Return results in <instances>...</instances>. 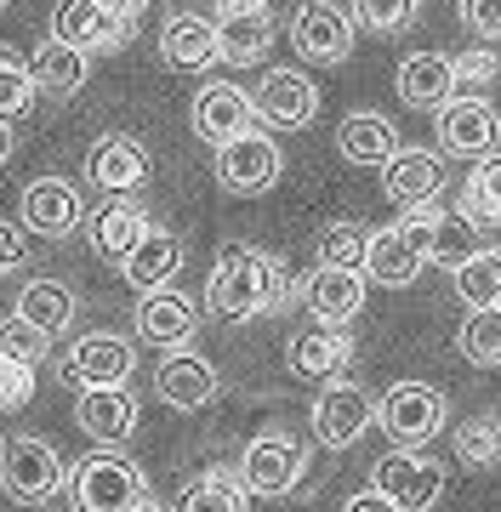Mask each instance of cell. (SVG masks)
<instances>
[{
    "label": "cell",
    "mask_w": 501,
    "mask_h": 512,
    "mask_svg": "<svg viewBox=\"0 0 501 512\" xmlns=\"http://www.w3.org/2000/svg\"><path fill=\"white\" fill-rule=\"evenodd\" d=\"M297 291H302V285H291V274H285V262H279V256L257 251V245H223L217 262H211L205 308L217 313V319L245 325V319H257V313L291 308V296H297Z\"/></svg>",
    "instance_id": "cell-1"
},
{
    "label": "cell",
    "mask_w": 501,
    "mask_h": 512,
    "mask_svg": "<svg viewBox=\"0 0 501 512\" xmlns=\"http://www.w3.org/2000/svg\"><path fill=\"white\" fill-rule=\"evenodd\" d=\"M69 495H75L80 512H137L149 501V478L120 450H92L86 461H75Z\"/></svg>",
    "instance_id": "cell-2"
},
{
    "label": "cell",
    "mask_w": 501,
    "mask_h": 512,
    "mask_svg": "<svg viewBox=\"0 0 501 512\" xmlns=\"http://www.w3.org/2000/svg\"><path fill=\"white\" fill-rule=\"evenodd\" d=\"M445 416H450V399L427 382H393L388 393L376 399V427H382L399 450H422V444L445 427Z\"/></svg>",
    "instance_id": "cell-3"
},
{
    "label": "cell",
    "mask_w": 501,
    "mask_h": 512,
    "mask_svg": "<svg viewBox=\"0 0 501 512\" xmlns=\"http://www.w3.org/2000/svg\"><path fill=\"white\" fill-rule=\"evenodd\" d=\"M0 490L12 495L18 507H40V501H52L63 490V461L46 439L35 433H12V439L0 444Z\"/></svg>",
    "instance_id": "cell-4"
},
{
    "label": "cell",
    "mask_w": 501,
    "mask_h": 512,
    "mask_svg": "<svg viewBox=\"0 0 501 512\" xmlns=\"http://www.w3.org/2000/svg\"><path fill=\"white\" fill-rule=\"evenodd\" d=\"M137 12L143 6H109V0H69L52 12V40L75 46V52H103V46H126L137 35Z\"/></svg>",
    "instance_id": "cell-5"
},
{
    "label": "cell",
    "mask_w": 501,
    "mask_h": 512,
    "mask_svg": "<svg viewBox=\"0 0 501 512\" xmlns=\"http://www.w3.org/2000/svg\"><path fill=\"white\" fill-rule=\"evenodd\" d=\"M371 490L382 501H393V512H433L439 495H445V467L422 450H393L371 467Z\"/></svg>",
    "instance_id": "cell-6"
},
{
    "label": "cell",
    "mask_w": 501,
    "mask_h": 512,
    "mask_svg": "<svg viewBox=\"0 0 501 512\" xmlns=\"http://www.w3.org/2000/svg\"><path fill=\"white\" fill-rule=\"evenodd\" d=\"M137 376V348H131L126 336H114V330H92V336H80L75 353L63 359V382L80 393H92V387H126Z\"/></svg>",
    "instance_id": "cell-7"
},
{
    "label": "cell",
    "mask_w": 501,
    "mask_h": 512,
    "mask_svg": "<svg viewBox=\"0 0 501 512\" xmlns=\"http://www.w3.org/2000/svg\"><path fill=\"white\" fill-rule=\"evenodd\" d=\"M376 427V399L359 382H325L314 399V433L325 450H353Z\"/></svg>",
    "instance_id": "cell-8"
},
{
    "label": "cell",
    "mask_w": 501,
    "mask_h": 512,
    "mask_svg": "<svg viewBox=\"0 0 501 512\" xmlns=\"http://www.w3.org/2000/svg\"><path fill=\"white\" fill-rule=\"evenodd\" d=\"M302 473H308V456L285 433H257L240 456V484L251 495H291L302 484Z\"/></svg>",
    "instance_id": "cell-9"
},
{
    "label": "cell",
    "mask_w": 501,
    "mask_h": 512,
    "mask_svg": "<svg viewBox=\"0 0 501 512\" xmlns=\"http://www.w3.org/2000/svg\"><path fill=\"white\" fill-rule=\"evenodd\" d=\"M194 137L211 148H228L234 137H245V131H257V103L240 92V86H228V80H211V86H200L194 92Z\"/></svg>",
    "instance_id": "cell-10"
},
{
    "label": "cell",
    "mask_w": 501,
    "mask_h": 512,
    "mask_svg": "<svg viewBox=\"0 0 501 512\" xmlns=\"http://www.w3.org/2000/svg\"><path fill=\"white\" fill-rule=\"evenodd\" d=\"M80 217H86V194L75 183H63V177H35V183L18 194V228L29 234H75Z\"/></svg>",
    "instance_id": "cell-11"
},
{
    "label": "cell",
    "mask_w": 501,
    "mask_h": 512,
    "mask_svg": "<svg viewBox=\"0 0 501 512\" xmlns=\"http://www.w3.org/2000/svg\"><path fill=\"white\" fill-rule=\"evenodd\" d=\"M501 143V114L484 97H456L450 109H439V148L456 160H490Z\"/></svg>",
    "instance_id": "cell-12"
},
{
    "label": "cell",
    "mask_w": 501,
    "mask_h": 512,
    "mask_svg": "<svg viewBox=\"0 0 501 512\" xmlns=\"http://www.w3.org/2000/svg\"><path fill=\"white\" fill-rule=\"evenodd\" d=\"M211 35H217V63H257L268 46H274V12L268 6H251V0H234V6H217L211 18Z\"/></svg>",
    "instance_id": "cell-13"
},
{
    "label": "cell",
    "mask_w": 501,
    "mask_h": 512,
    "mask_svg": "<svg viewBox=\"0 0 501 512\" xmlns=\"http://www.w3.org/2000/svg\"><path fill=\"white\" fill-rule=\"evenodd\" d=\"M217 183L228 194H268L279 183V143L262 131H245L228 148H217Z\"/></svg>",
    "instance_id": "cell-14"
},
{
    "label": "cell",
    "mask_w": 501,
    "mask_h": 512,
    "mask_svg": "<svg viewBox=\"0 0 501 512\" xmlns=\"http://www.w3.org/2000/svg\"><path fill=\"white\" fill-rule=\"evenodd\" d=\"M251 103H257V114L268 120V126L302 131V126H308V120L319 114V86H314V80H308L302 69H268Z\"/></svg>",
    "instance_id": "cell-15"
},
{
    "label": "cell",
    "mask_w": 501,
    "mask_h": 512,
    "mask_svg": "<svg viewBox=\"0 0 501 512\" xmlns=\"http://www.w3.org/2000/svg\"><path fill=\"white\" fill-rule=\"evenodd\" d=\"M194 330H200V308L188 302L183 291H154L137 302V336L160 353H188L194 342Z\"/></svg>",
    "instance_id": "cell-16"
},
{
    "label": "cell",
    "mask_w": 501,
    "mask_h": 512,
    "mask_svg": "<svg viewBox=\"0 0 501 512\" xmlns=\"http://www.w3.org/2000/svg\"><path fill=\"white\" fill-rule=\"evenodd\" d=\"M393 92H399V103H410L422 114L450 109L456 103V63L445 52H410L399 63V74H393Z\"/></svg>",
    "instance_id": "cell-17"
},
{
    "label": "cell",
    "mask_w": 501,
    "mask_h": 512,
    "mask_svg": "<svg viewBox=\"0 0 501 512\" xmlns=\"http://www.w3.org/2000/svg\"><path fill=\"white\" fill-rule=\"evenodd\" d=\"M291 46L308 63H348L353 52V18L342 6H302L291 18Z\"/></svg>",
    "instance_id": "cell-18"
},
{
    "label": "cell",
    "mask_w": 501,
    "mask_h": 512,
    "mask_svg": "<svg viewBox=\"0 0 501 512\" xmlns=\"http://www.w3.org/2000/svg\"><path fill=\"white\" fill-rule=\"evenodd\" d=\"M217 387H223V376L200 353H166L160 370H154V393L171 410H205V404L217 399Z\"/></svg>",
    "instance_id": "cell-19"
},
{
    "label": "cell",
    "mask_w": 501,
    "mask_h": 512,
    "mask_svg": "<svg viewBox=\"0 0 501 512\" xmlns=\"http://www.w3.org/2000/svg\"><path fill=\"white\" fill-rule=\"evenodd\" d=\"M86 177H92V188H103V194H120V200H126L131 188L149 177V154H143V143H137V137L109 131V137H97L92 154H86Z\"/></svg>",
    "instance_id": "cell-20"
},
{
    "label": "cell",
    "mask_w": 501,
    "mask_h": 512,
    "mask_svg": "<svg viewBox=\"0 0 501 512\" xmlns=\"http://www.w3.org/2000/svg\"><path fill=\"white\" fill-rule=\"evenodd\" d=\"M75 421H80V433L97 439L103 450L126 444L137 433V399H131V387H92V393H80Z\"/></svg>",
    "instance_id": "cell-21"
},
{
    "label": "cell",
    "mask_w": 501,
    "mask_h": 512,
    "mask_svg": "<svg viewBox=\"0 0 501 512\" xmlns=\"http://www.w3.org/2000/svg\"><path fill=\"white\" fill-rule=\"evenodd\" d=\"M177 274H183V239L166 234V228H149V239L120 262V279H126L131 291H143V296L171 291V279Z\"/></svg>",
    "instance_id": "cell-22"
},
{
    "label": "cell",
    "mask_w": 501,
    "mask_h": 512,
    "mask_svg": "<svg viewBox=\"0 0 501 512\" xmlns=\"http://www.w3.org/2000/svg\"><path fill=\"white\" fill-rule=\"evenodd\" d=\"M285 365H291V376H342L353 365V336L336 325L297 330L285 342Z\"/></svg>",
    "instance_id": "cell-23"
},
{
    "label": "cell",
    "mask_w": 501,
    "mask_h": 512,
    "mask_svg": "<svg viewBox=\"0 0 501 512\" xmlns=\"http://www.w3.org/2000/svg\"><path fill=\"white\" fill-rule=\"evenodd\" d=\"M302 302L314 313V325H348L365 308V274H336V268H314L302 279Z\"/></svg>",
    "instance_id": "cell-24"
},
{
    "label": "cell",
    "mask_w": 501,
    "mask_h": 512,
    "mask_svg": "<svg viewBox=\"0 0 501 512\" xmlns=\"http://www.w3.org/2000/svg\"><path fill=\"white\" fill-rule=\"evenodd\" d=\"M382 194H388L399 211L433 205V194H439V154H427V148H399V154L382 165Z\"/></svg>",
    "instance_id": "cell-25"
},
{
    "label": "cell",
    "mask_w": 501,
    "mask_h": 512,
    "mask_svg": "<svg viewBox=\"0 0 501 512\" xmlns=\"http://www.w3.org/2000/svg\"><path fill=\"white\" fill-rule=\"evenodd\" d=\"M473 256H484V228L467 217L462 205H433V222H427V262L467 268Z\"/></svg>",
    "instance_id": "cell-26"
},
{
    "label": "cell",
    "mask_w": 501,
    "mask_h": 512,
    "mask_svg": "<svg viewBox=\"0 0 501 512\" xmlns=\"http://www.w3.org/2000/svg\"><path fill=\"white\" fill-rule=\"evenodd\" d=\"M149 211L137 200H114V205H103L97 211V222H92V251L103 256V262H126L143 239H149Z\"/></svg>",
    "instance_id": "cell-27"
},
{
    "label": "cell",
    "mask_w": 501,
    "mask_h": 512,
    "mask_svg": "<svg viewBox=\"0 0 501 512\" xmlns=\"http://www.w3.org/2000/svg\"><path fill=\"white\" fill-rule=\"evenodd\" d=\"M18 319L35 330V336L52 342L57 330L75 325V291H69L63 279H29V285L18 291Z\"/></svg>",
    "instance_id": "cell-28"
},
{
    "label": "cell",
    "mask_w": 501,
    "mask_h": 512,
    "mask_svg": "<svg viewBox=\"0 0 501 512\" xmlns=\"http://www.w3.org/2000/svg\"><path fill=\"white\" fill-rule=\"evenodd\" d=\"M422 268H427V256L416 251L399 228H376L371 256H365V279L388 285V291H405V285H416V274H422Z\"/></svg>",
    "instance_id": "cell-29"
},
{
    "label": "cell",
    "mask_w": 501,
    "mask_h": 512,
    "mask_svg": "<svg viewBox=\"0 0 501 512\" xmlns=\"http://www.w3.org/2000/svg\"><path fill=\"white\" fill-rule=\"evenodd\" d=\"M336 148H342V160H353V165H388L405 143H399L393 120H382V114H348V120L336 126Z\"/></svg>",
    "instance_id": "cell-30"
},
{
    "label": "cell",
    "mask_w": 501,
    "mask_h": 512,
    "mask_svg": "<svg viewBox=\"0 0 501 512\" xmlns=\"http://www.w3.org/2000/svg\"><path fill=\"white\" fill-rule=\"evenodd\" d=\"M160 57H166L171 69H211L217 63V35H211V18H194V12H183V18L166 23V35H160Z\"/></svg>",
    "instance_id": "cell-31"
},
{
    "label": "cell",
    "mask_w": 501,
    "mask_h": 512,
    "mask_svg": "<svg viewBox=\"0 0 501 512\" xmlns=\"http://www.w3.org/2000/svg\"><path fill=\"white\" fill-rule=\"evenodd\" d=\"M371 239H376V228H365L359 217L325 222V234L314 239V245H319V268H336V274H365Z\"/></svg>",
    "instance_id": "cell-32"
},
{
    "label": "cell",
    "mask_w": 501,
    "mask_h": 512,
    "mask_svg": "<svg viewBox=\"0 0 501 512\" xmlns=\"http://www.w3.org/2000/svg\"><path fill=\"white\" fill-rule=\"evenodd\" d=\"M86 74H92V57L75 52V46H57V40H46L35 57H29V80H35L40 92H57L69 97L86 86Z\"/></svg>",
    "instance_id": "cell-33"
},
{
    "label": "cell",
    "mask_w": 501,
    "mask_h": 512,
    "mask_svg": "<svg viewBox=\"0 0 501 512\" xmlns=\"http://www.w3.org/2000/svg\"><path fill=\"white\" fill-rule=\"evenodd\" d=\"M177 512H251V490L234 473H205L183 490Z\"/></svg>",
    "instance_id": "cell-34"
},
{
    "label": "cell",
    "mask_w": 501,
    "mask_h": 512,
    "mask_svg": "<svg viewBox=\"0 0 501 512\" xmlns=\"http://www.w3.org/2000/svg\"><path fill=\"white\" fill-rule=\"evenodd\" d=\"M456 461H462V467H473V473L501 467V416L479 410L473 421H462V427H456Z\"/></svg>",
    "instance_id": "cell-35"
},
{
    "label": "cell",
    "mask_w": 501,
    "mask_h": 512,
    "mask_svg": "<svg viewBox=\"0 0 501 512\" xmlns=\"http://www.w3.org/2000/svg\"><path fill=\"white\" fill-rule=\"evenodd\" d=\"M456 296L467 302V313L501 308V251H484L467 268H456Z\"/></svg>",
    "instance_id": "cell-36"
},
{
    "label": "cell",
    "mask_w": 501,
    "mask_h": 512,
    "mask_svg": "<svg viewBox=\"0 0 501 512\" xmlns=\"http://www.w3.org/2000/svg\"><path fill=\"white\" fill-rule=\"evenodd\" d=\"M462 211L473 222H501V154H490V160H479L473 171H467V188H462Z\"/></svg>",
    "instance_id": "cell-37"
},
{
    "label": "cell",
    "mask_w": 501,
    "mask_h": 512,
    "mask_svg": "<svg viewBox=\"0 0 501 512\" xmlns=\"http://www.w3.org/2000/svg\"><path fill=\"white\" fill-rule=\"evenodd\" d=\"M456 348H462L467 365H501V308H484V313H467L462 330H456Z\"/></svg>",
    "instance_id": "cell-38"
},
{
    "label": "cell",
    "mask_w": 501,
    "mask_h": 512,
    "mask_svg": "<svg viewBox=\"0 0 501 512\" xmlns=\"http://www.w3.org/2000/svg\"><path fill=\"white\" fill-rule=\"evenodd\" d=\"M29 103H35V80H29V69L18 63L12 46H0V120L12 126L18 114H29Z\"/></svg>",
    "instance_id": "cell-39"
},
{
    "label": "cell",
    "mask_w": 501,
    "mask_h": 512,
    "mask_svg": "<svg viewBox=\"0 0 501 512\" xmlns=\"http://www.w3.org/2000/svg\"><path fill=\"white\" fill-rule=\"evenodd\" d=\"M456 97H484V86L501 74V57L490 46H473V52H456Z\"/></svg>",
    "instance_id": "cell-40"
},
{
    "label": "cell",
    "mask_w": 501,
    "mask_h": 512,
    "mask_svg": "<svg viewBox=\"0 0 501 512\" xmlns=\"http://www.w3.org/2000/svg\"><path fill=\"white\" fill-rule=\"evenodd\" d=\"M46 348H52V342H46V336H35V330L23 325L18 313H12V319H0V359H12V365H29V370H35L40 359H46Z\"/></svg>",
    "instance_id": "cell-41"
},
{
    "label": "cell",
    "mask_w": 501,
    "mask_h": 512,
    "mask_svg": "<svg viewBox=\"0 0 501 512\" xmlns=\"http://www.w3.org/2000/svg\"><path fill=\"white\" fill-rule=\"evenodd\" d=\"M353 29H376V35H393V29H405L416 18V6L410 0H365V6H348Z\"/></svg>",
    "instance_id": "cell-42"
},
{
    "label": "cell",
    "mask_w": 501,
    "mask_h": 512,
    "mask_svg": "<svg viewBox=\"0 0 501 512\" xmlns=\"http://www.w3.org/2000/svg\"><path fill=\"white\" fill-rule=\"evenodd\" d=\"M29 399H35V370L0 359V410H23Z\"/></svg>",
    "instance_id": "cell-43"
},
{
    "label": "cell",
    "mask_w": 501,
    "mask_h": 512,
    "mask_svg": "<svg viewBox=\"0 0 501 512\" xmlns=\"http://www.w3.org/2000/svg\"><path fill=\"white\" fill-rule=\"evenodd\" d=\"M456 18H462V29H473L479 40H501V0H462Z\"/></svg>",
    "instance_id": "cell-44"
},
{
    "label": "cell",
    "mask_w": 501,
    "mask_h": 512,
    "mask_svg": "<svg viewBox=\"0 0 501 512\" xmlns=\"http://www.w3.org/2000/svg\"><path fill=\"white\" fill-rule=\"evenodd\" d=\"M23 251H29V239H23L18 222L0 217V274H12V268H23Z\"/></svg>",
    "instance_id": "cell-45"
},
{
    "label": "cell",
    "mask_w": 501,
    "mask_h": 512,
    "mask_svg": "<svg viewBox=\"0 0 501 512\" xmlns=\"http://www.w3.org/2000/svg\"><path fill=\"white\" fill-rule=\"evenodd\" d=\"M342 512H393V501H382L376 490H359V495H348V507Z\"/></svg>",
    "instance_id": "cell-46"
},
{
    "label": "cell",
    "mask_w": 501,
    "mask_h": 512,
    "mask_svg": "<svg viewBox=\"0 0 501 512\" xmlns=\"http://www.w3.org/2000/svg\"><path fill=\"white\" fill-rule=\"evenodd\" d=\"M12 160V126H6V120H0V165Z\"/></svg>",
    "instance_id": "cell-47"
},
{
    "label": "cell",
    "mask_w": 501,
    "mask_h": 512,
    "mask_svg": "<svg viewBox=\"0 0 501 512\" xmlns=\"http://www.w3.org/2000/svg\"><path fill=\"white\" fill-rule=\"evenodd\" d=\"M137 512H166V507H160V501H143V507H137Z\"/></svg>",
    "instance_id": "cell-48"
}]
</instances>
